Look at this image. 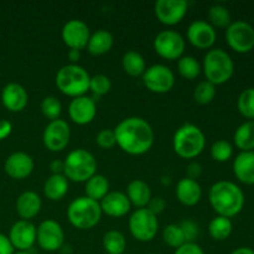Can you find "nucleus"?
<instances>
[{
	"instance_id": "nucleus-1",
	"label": "nucleus",
	"mask_w": 254,
	"mask_h": 254,
	"mask_svg": "<svg viewBox=\"0 0 254 254\" xmlns=\"http://www.w3.org/2000/svg\"><path fill=\"white\" fill-rule=\"evenodd\" d=\"M113 130L117 145L129 155H143L153 148L155 134L150 124L140 117L123 119Z\"/></svg>"
},
{
	"instance_id": "nucleus-2",
	"label": "nucleus",
	"mask_w": 254,
	"mask_h": 254,
	"mask_svg": "<svg viewBox=\"0 0 254 254\" xmlns=\"http://www.w3.org/2000/svg\"><path fill=\"white\" fill-rule=\"evenodd\" d=\"M208 201L217 216L232 218L245 207V193L232 181H217L208 191Z\"/></svg>"
},
{
	"instance_id": "nucleus-3",
	"label": "nucleus",
	"mask_w": 254,
	"mask_h": 254,
	"mask_svg": "<svg viewBox=\"0 0 254 254\" xmlns=\"http://www.w3.org/2000/svg\"><path fill=\"white\" fill-rule=\"evenodd\" d=\"M202 71L206 81L215 84H225L235 73V64L228 52L222 49H211L203 57Z\"/></svg>"
},
{
	"instance_id": "nucleus-4",
	"label": "nucleus",
	"mask_w": 254,
	"mask_h": 254,
	"mask_svg": "<svg viewBox=\"0 0 254 254\" xmlns=\"http://www.w3.org/2000/svg\"><path fill=\"white\" fill-rule=\"evenodd\" d=\"M206 146V136L197 126L186 123L175 131L173 138V148L176 155L181 159L192 160L203 151Z\"/></svg>"
},
{
	"instance_id": "nucleus-5",
	"label": "nucleus",
	"mask_w": 254,
	"mask_h": 254,
	"mask_svg": "<svg viewBox=\"0 0 254 254\" xmlns=\"http://www.w3.org/2000/svg\"><path fill=\"white\" fill-rule=\"evenodd\" d=\"M89 81L91 76L87 69L79 64H69L62 66L57 71L55 83L57 89L64 96L76 98V97L86 96L87 92L89 91Z\"/></svg>"
},
{
	"instance_id": "nucleus-6",
	"label": "nucleus",
	"mask_w": 254,
	"mask_h": 254,
	"mask_svg": "<svg viewBox=\"0 0 254 254\" xmlns=\"http://www.w3.org/2000/svg\"><path fill=\"white\" fill-rule=\"evenodd\" d=\"M101 205L87 196H79L69 203L67 208V218L74 228L81 231L92 230L102 218Z\"/></svg>"
},
{
	"instance_id": "nucleus-7",
	"label": "nucleus",
	"mask_w": 254,
	"mask_h": 254,
	"mask_svg": "<svg viewBox=\"0 0 254 254\" xmlns=\"http://www.w3.org/2000/svg\"><path fill=\"white\" fill-rule=\"evenodd\" d=\"M97 174V160L91 151L74 149L64 160V175L72 183H86Z\"/></svg>"
},
{
	"instance_id": "nucleus-8",
	"label": "nucleus",
	"mask_w": 254,
	"mask_h": 254,
	"mask_svg": "<svg viewBox=\"0 0 254 254\" xmlns=\"http://www.w3.org/2000/svg\"><path fill=\"white\" fill-rule=\"evenodd\" d=\"M130 235L139 242H150L156 237L159 231L158 216L148 208H136L128 221Z\"/></svg>"
},
{
	"instance_id": "nucleus-9",
	"label": "nucleus",
	"mask_w": 254,
	"mask_h": 254,
	"mask_svg": "<svg viewBox=\"0 0 254 254\" xmlns=\"http://www.w3.org/2000/svg\"><path fill=\"white\" fill-rule=\"evenodd\" d=\"M226 41L237 54H248L254 49V27L243 20L232 21L226 29Z\"/></svg>"
},
{
	"instance_id": "nucleus-10",
	"label": "nucleus",
	"mask_w": 254,
	"mask_h": 254,
	"mask_svg": "<svg viewBox=\"0 0 254 254\" xmlns=\"http://www.w3.org/2000/svg\"><path fill=\"white\" fill-rule=\"evenodd\" d=\"M154 50L161 59L174 61L184 56L185 39L175 30H164L154 39Z\"/></svg>"
},
{
	"instance_id": "nucleus-11",
	"label": "nucleus",
	"mask_w": 254,
	"mask_h": 254,
	"mask_svg": "<svg viewBox=\"0 0 254 254\" xmlns=\"http://www.w3.org/2000/svg\"><path fill=\"white\" fill-rule=\"evenodd\" d=\"M141 77L144 86L156 94L168 93L175 86V74L165 64H158L146 67Z\"/></svg>"
},
{
	"instance_id": "nucleus-12",
	"label": "nucleus",
	"mask_w": 254,
	"mask_h": 254,
	"mask_svg": "<svg viewBox=\"0 0 254 254\" xmlns=\"http://www.w3.org/2000/svg\"><path fill=\"white\" fill-rule=\"evenodd\" d=\"M36 242L42 251L57 252L64 246V228L55 220L42 221L36 228Z\"/></svg>"
},
{
	"instance_id": "nucleus-13",
	"label": "nucleus",
	"mask_w": 254,
	"mask_h": 254,
	"mask_svg": "<svg viewBox=\"0 0 254 254\" xmlns=\"http://www.w3.org/2000/svg\"><path fill=\"white\" fill-rule=\"evenodd\" d=\"M71 139V129L68 123L64 119L51 121L42 133V143L47 150L52 153L62 151L67 148Z\"/></svg>"
},
{
	"instance_id": "nucleus-14",
	"label": "nucleus",
	"mask_w": 254,
	"mask_h": 254,
	"mask_svg": "<svg viewBox=\"0 0 254 254\" xmlns=\"http://www.w3.org/2000/svg\"><path fill=\"white\" fill-rule=\"evenodd\" d=\"M188 9L189 4L185 0H158L154 5L156 19L166 26H174L183 21Z\"/></svg>"
},
{
	"instance_id": "nucleus-15",
	"label": "nucleus",
	"mask_w": 254,
	"mask_h": 254,
	"mask_svg": "<svg viewBox=\"0 0 254 254\" xmlns=\"http://www.w3.org/2000/svg\"><path fill=\"white\" fill-rule=\"evenodd\" d=\"M61 37L64 44L69 50H81L86 49L88 40L91 37L88 25L84 21L78 19L68 20L64 25L61 31Z\"/></svg>"
},
{
	"instance_id": "nucleus-16",
	"label": "nucleus",
	"mask_w": 254,
	"mask_h": 254,
	"mask_svg": "<svg viewBox=\"0 0 254 254\" xmlns=\"http://www.w3.org/2000/svg\"><path fill=\"white\" fill-rule=\"evenodd\" d=\"M7 238L14 250L29 252L30 248L36 243V227L30 221L19 220L11 226Z\"/></svg>"
},
{
	"instance_id": "nucleus-17",
	"label": "nucleus",
	"mask_w": 254,
	"mask_h": 254,
	"mask_svg": "<svg viewBox=\"0 0 254 254\" xmlns=\"http://www.w3.org/2000/svg\"><path fill=\"white\" fill-rule=\"evenodd\" d=\"M188 40L200 50H211L217 40L215 27L205 20H195L188 27Z\"/></svg>"
},
{
	"instance_id": "nucleus-18",
	"label": "nucleus",
	"mask_w": 254,
	"mask_h": 254,
	"mask_svg": "<svg viewBox=\"0 0 254 254\" xmlns=\"http://www.w3.org/2000/svg\"><path fill=\"white\" fill-rule=\"evenodd\" d=\"M68 116L77 126H87L92 123L97 116L96 101L87 96L72 98L68 106Z\"/></svg>"
},
{
	"instance_id": "nucleus-19",
	"label": "nucleus",
	"mask_w": 254,
	"mask_h": 254,
	"mask_svg": "<svg viewBox=\"0 0 254 254\" xmlns=\"http://www.w3.org/2000/svg\"><path fill=\"white\" fill-rule=\"evenodd\" d=\"M35 168L34 159L24 151H15L10 154L4 163L5 173L15 180H24L29 178Z\"/></svg>"
},
{
	"instance_id": "nucleus-20",
	"label": "nucleus",
	"mask_w": 254,
	"mask_h": 254,
	"mask_svg": "<svg viewBox=\"0 0 254 254\" xmlns=\"http://www.w3.org/2000/svg\"><path fill=\"white\" fill-rule=\"evenodd\" d=\"M2 106L12 113L24 111L29 102V96L24 87L16 82H10L1 91Z\"/></svg>"
},
{
	"instance_id": "nucleus-21",
	"label": "nucleus",
	"mask_w": 254,
	"mask_h": 254,
	"mask_svg": "<svg viewBox=\"0 0 254 254\" xmlns=\"http://www.w3.org/2000/svg\"><path fill=\"white\" fill-rule=\"evenodd\" d=\"M102 213L113 218H121L128 215L131 210L126 193L121 191H109L108 195L99 202Z\"/></svg>"
},
{
	"instance_id": "nucleus-22",
	"label": "nucleus",
	"mask_w": 254,
	"mask_h": 254,
	"mask_svg": "<svg viewBox=\"0 0 254 254\" xmlns=\"http://www.w3.org/2000/svg\"><path fill=\"white\" fill-rule=\"evenodd\" d=\"M175 195L181 205L192 207L197 205L202 198V189L198 181L184 178L176 185Z\"/></svg>"
},
{
	"instance_id": "nucleus-23",
	"label": "nucleus",
	"mask_w": 254,
	"mask_h": 254,
	"mask_svg": "<svg viewBox=\"0 0 254 254\" xmlns=\"http://www.w3.org/2000/svg\"><path fill=\"white\" fill-rule=\"evenodd\" d=\"M233 174L240 183L254 185V151H241L236 156Z\"/></svg>"
},
{
	"instance_id": "nucleus-24",
	"label": "nucleus",
	"mask_w": 254,
	"mask_h": 254,
	"mask_svg": "<svg viewBox=\"0 0 254 254\" xmlns=\"http://www.w3.org/2000/svg\"><path fill=\"white\" fill-rule=\"evenodd\" d=\"M42 207L41 197L35 191H25L16 200V212L21 220L30 221L36 217Z\"/></svg>"
},
{
	"instance_id": "nucleus-25",
	"label": "nucleus",
	"mask_w": 254,
	"mask_h": 254,
	"mask_svg": "<svg viewBox=\"0 0 254 254\" xmlns=\"http://www.w3.org/2000/svg\"><path fill=\"white\" fill-rule=\"evenodd\" d=\"M127 197L131 206L136 208H145L151 200L150 186L140 179L131 180L127 186Z\"/></svg>"
},
{
	"instance_id": "nucleus-26",
	"label": "nucleus",
	"mask_w": 254,
	"mask_h": 254,
	"mask_svg": "<svg viewBox=\"0 0 254 254\" xmlns=\"http://www.w3.org/2000/svg\"><path fill=\"white\" fill-rule=\"evenodd\" d=\"M68 180L64 174H52L44 184V195L50 201H60L68 192Z\"/></svg>"
},
{
	"instance_id": "nucleus-27",
	"label": "nucleus",
	"mask_w": 254,
	"mask_h": 254,
	"mask_svg": "<svg viewBox=\"0 0 254 254\" xmlns=\"http://www.w3.org/2000/svg\"><path fill=\"white\" fill-rule=\"evenodd\" d=\"M114 44L113 35L107 30H97L91 34L87 44V50L93 56H102L112 50Z\"/></svg>"
},
{
	"instance_id": "nucleus-28",
	"label": "nucleus",
	"mask_w": 254,
	"mask_h": 254,
	"mask_svg": "<svg viewBox=\"0 0 254 254\" xmlns=\"http://www.w3.org/2000/svg\"><path fill=\"white\" fill-rule=\"evenodd\" d=\"M84 185V192L86 196L91 200L101 202L104 197L109 193V180L102 174H96L89 180H87Z\"/></svg>"
},
{
	"instance_id": "nucleus-29",
	"label": "nucleus",
	"mask_w": 254,
	"mask_h": 254,
	"mask_svg": "<svg viewBox=\"0 0 254 254\" xmlns=\"http://www.w3.org/2000/svg\"><path fill=\"white\" fill-rule=\"evenodd\" d=\"M233 141L241 151H254V121L241 124L236 129Z\"/></svg>"
},
{
	"instance_id": "nucleus-30",
	"label": "nucleus",
	"mask_w": 254,
	"mask_h": 254,
	"mask_svg": "<svg viewBox=\"0 0 254 254\" xmlns=\"http://www.w3.org/2000/svg\"><path fill=\"white\" fill-rule=\"evenodd\" d=\"M122 66H123L124 72L130 77L143 76L146 69L145 59L143 57V55L139 54L138 51H134V50L127 51L123 55Z\"/></svg>"
},
{
	"instance_id": "nucleus-31",
	"label": "nucleus",
	"mask_w": 254,
	"mask_h": 254,
	"mask_svg": "<svg viewBox=\"0 0 254 254\" xmlns=\"http://www.w3.org/2000/svg\"><path fill=\"white\" fill-rule=\"evenodd\" d=\"M233 232V223L231 218L216 216L208 223V233L215 241H226Z\"/></svg>"
},
{
	"instance_id": "nucleus-32",
	"label": "nucleus",
	"mask_w": 254,
	"mask_h": 254,
	"mask_svg": "<svg viewBox=\"0 0 254 254\" xmlns=\"http://www.w3.org/2000/svg\"><path fill=\"white\" fill-rule=\"evenodd\" d=\"M106 254H124L127 250L126 236L117 230H111L104 233L102 240Z\"/></svg>"
},
{
	"instance_id": "nucleus-33",
	"label": "nucleus",
	"mask_w": 254,
	"mask_h": 254,
	"mask_svg": "<svg viewBox=\"0 0 254 254\" xmlns=\"http://www.w3.org/2000/svg\"><path fill=\"white\" fill-rule=\"evenodd\" d=\"M201 69L202 67H201L200 62L193 56H183L178 60L179 74L188 81L197 78L201 73Z\"/></svg>"
},
{
	"instance_id": "nucleus-34",
	"label": "nucleus",
	"mask_w": 254,
	"mask_h": 254,
	"mask_svg": "<svg viewBox=\"0 0 254 254\" xmlns=\"http://www.w3.org/2000/svg\"><path fill=\"white\" fill-rule=\"evenodd\" d=\"M208 20L213 27L227 29L232 22L230 10L221 4H215L208 9Z\"/></svg>"
},
{
	"instance_id": "nucleus-35",
	"label": "nucleus",
	"mask_w": 254,
	"mask_h": 254,
	"mask_svg": "<svg viewBox=\"0 0 254 254\" xmlns=\"http://www.w3.org/2000/svg\"><path fill=\"white\" fill-rule=\"evenodd\" d=\"M237 109L246 119L254 121V87L241 92L237 99Z\"/></svg>"
},
{
	"instance_id": "nucleus-36",
	"label": "nucleus",
	"mask_w": 254,
	"mask_h": 254,
	"mask_svg": "<svg viewBox=\"0 0 254 254\" xmlns=\"http://www.w3.org/2000/svg\"><path fill=\"white\" fill-rule=\"evenodd\" d=\"M216 94H217V89H216L215 84L210 83L208 81H201L197 86L193 89V99L200 106H206L210 104L211 102L215 99Z\"/></svg>"
},
{
	"instance_id": "nucleus-37",
	"label": "nucleus",
	"mask_w": 254,
	"mask_h": 254,
	"mask_svg": "<svg viewBox=\"0 0 254 254\" xmlns=\"http://www.w3.org/2000/svg\"><path fill=\"white\" fill-rule=\"evenodd\" d=\"M163 241L166 246L174 250H178L179 247L185 245V237H184L180 225L171 223V225L165 226L163 230Z\"/></svg>"
},
{
	"instance_id": "nucleus-38",
	"label": "nucleus",
	"mask_w": 254,
	"mask_h": 254,
	"mask_svg": "<svg viewBox=\"0 0 254 254\" xmlns=\"http://www.w3.org/2000/svg\"><path fill=\"white\" fill-rule=\"evenodd\" d=\"M211 158L215 161H218V163H226V161L230 160L233 155V146L230 141L223 140V139H220V140L215 141L211 146Z\"/></svg>"
},
{
	"instance_id": "nucleus-39",
	"label": "nucleus",
	"mask_w": 254,
	"mask_h": 254,
	"mask_svg": "<svg viewBox=\"0 0 254 254\" xmlns=\"http://www.w3.org/2000/svg\"><path fill=\"white\" fill-rule=\"evenodd\" d=\"M41 112L45 118L51 121L60 119L62 113V104L60 99L55 96H47L41 102Z\"/></svg>"
},
{
	"instance_id": "nucleus-40",
	"label": "nucleus",
	"mask_w": 254,
	"mask_h": 254,
	"mask_svg": "<svg viewBox=\"0 0 254 254\" xmlns=\"http://www.w3.org/2000/svg\"><path fill=\"white\" fill-rule=\"evenodd\" d=\"M112 89V81L106 74H96L91 77L89 81V91L96 96L97 98L102 96H106L111 92Z\"/></svg>"
},
{
	"instance_id": "nucleus-41",
	"label": "nucleus",
	"mask_w": 254,
	"mask_h": 254,
	"mask_svg": "<svg viewBox=\"0 0 254 254\" xmlns=\"http://www.w3.org/2000/svg\"><path fill=\"white\" fill-rule=\"evenodd\" d=\"M180 227L184 233V237H185V242L196 243L198 233H200V228H198L197 223L191 220H185L180 223Z\"/></svg>"
},
{
	"instance_id": "nucleus-42",
	"label": "nucleus",
	"mask_w": 254,
	"mask_h": 254,
	"mask_svg": "<svg viewBox=\"0 0 254 254\" xmlns=\"http://www.w3.org/2000/svg\"><path fill=\"white\" fill-rule=\"evenodd\" d=\"M96 143L102 149H112L117 145L116 134L112 129H102L96 136Z\"/></svg>"
},
{
	"instance_id": "nucleus-43",
	"label": "nucleus",
	"mask_w": 254,
	"mask_h": 254,
	"mask_svg": "<svg viewBox=\"0 0 254 254\" xmlns=\"http://www.w3.org/2000/svg\"><path fill=\"white\" fill-rule=\"evenodd\" d=\"M146 208H148L149 211H151L155 216H158L160 215L161 212H164V210L166 208V202L163 197L156 196V197H151V200L149 201Z\"/></svg>"
},
{
	"instance_id": "nucleus-44",
	"label": "nucleus",
	"mask_w": 254,
	"mask_h": 254,
	"mask_svg": "<svg viewBox=\"0 0 254 254\" xmlns=\"http://www.w3.org/2000/svg\"><path fill=\"white\" fill-rule=\"evenodd\" d=\"M202 175V165L198 161H190L186 168V178L191 179V180H196Z\"/></svg>"
},
{
	"instance_id": "nucleus-45",
	"label": "nucleus",
	"mask_w": 254,
	"mask_h": 254,
	"mask_svg": "<svg viewBox=\"0 0 254 254\" xmlns=\"http://www.w3.org/2000/svg\"><path fill=\"white\" fill-rule=\"evenodd\" d=\"M174 254H205V252L197 243H185L175 250Z\"/></svg>"
},
{
	"instance_id": "nucleus-46",
	"label": "nucleus",
	"mask_w": 254,
	"mask_h": 254,
	"mask_svg": "<svg viewBox=\"0 0 254 254\" xmlns=\"http://www.w3.org/2000/svg\"><path fill=\"white\" fill-rule=\"evenodd\" d=\"M0 254H14V247L7 236L0 233Z\"/></svg>"
},
{
	"instance_id": "nucleus-47",
	"label": "nucleus",
	"mask_w": 254,
	"mask_h": 254,
	"mask_svg": "<svg viewBox=\"0 0 254 254\" xmlns=\"http://www.w3.org/2000/svg\"><path fill=\"white\" fill-rule=\"evenodd\" d=\"M12 124L7 119H0V140H4L11 134Z\"/></svg>"
},
{
	"instance_id": "nucleus-48",
	"label": "nucleus",
	"mask_w": 254,
	"mask_h": 254,
	"mask_svg": "<svg viewBox=\"0 0 254 254\" xmlns=\"http://www.w3.org/2000/svg\"><path fill=\"white\" fill-rule=\"evenodd\" d=\"M50 170L52 174H64V161L55 159L50 163Z\"/></svg>"
},
{
	"instance_id": "nucleus-49",
	"label": "nucleus",
	"mask_w": 254,
	"mask_h": 254,
	"mask_svg": "<svg viewBox=\"0 0 254 254\" xmlns=\"http://www.w3.org/2000/svg\"><path fill=\"white\" fill-rule=\"evenodd\" d=\"M67 56H68V60L71 61L72 64H78L79 59H81V51H78V50H69Z\"/></svg>"
},
{
	"instance_id": "nucleus-50",
	"label": "nucleus",
	"mask_w": 254,
	"mask_h": 254,
	"mask_svg": "<svg viewBox=\"0 0 254 254\" xmlns=\"http://www.w3.org/2000/svg\"><path fill=\"white\" fill-rule=\"evenodd\" d=\"M230 254H254V250L250 247H240L237 250L232 251Z\"/></svg>"
},
{
	"instance_id": "nucleus-51",
	"label": "nucleus",
	"mask_w": 254,
	"mask_h": 254,
	"mask_svg": "<svg viewBox=\"0 0 254 254\" xmlns=\"http://www.w3.org/2000/svg\"><path fill=\"white\" fill-rule=\"evenodd\" d=\"M14 254H31L30 252H20V251H17V252H14Z\"/></svg>"
},
{
	"instance_id": "nucleus-52",
	"label": "nucleus",
	"mask_w": 254,
	"mask_h": 254,
	"mask_svg": "<svg viewBox=\"0 0 254 254\" xmlns=\"http://www.w3.org/2000/svg\"><path fill=\"white\" fill-rule=\"evenodd\" d=\"M146 254H156V253H146Z\"/></svg>"
},
{
	"instance_id": "nucleus-53",
	"label": "nucleus",
	"mask_w": 254,
	"mask_h": 254,
	"mask_svg": "<svg viewBox=\"0 0 254 254\" xmlns=\"http://www.w3.org/2000/svg\"><path fill=\"white\" fill-rule=\"evenodd\" d=\"M104 254H106V253H104Z\"/></svg>"
}]
</instances>
